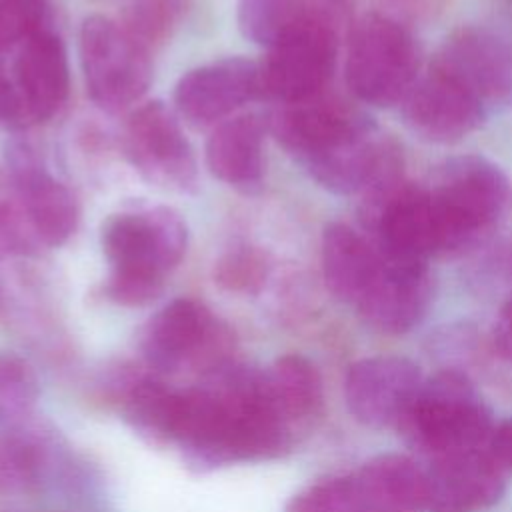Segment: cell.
I'll list each match as a JSON object with an SVG mask.
<instances>
[{
	"mask_svg": "<svg viewBox=\"0 0 512 512\" xmlns=\"http://www.w3.org/2000/svg\"><path fill=\"white\" fill-rule=\"evenodd\" d=\"M266 130V120L256 114L222 120L206 142L210 174L242 194H256L264 182Z\"/></svg>",
	"mask_w": 512,
	"mask_h": 512,
	"instance_id": "cell-18",
	"label": "cell"
},
{
	"mask_svg": "<svg viewBox=\"0 0 512 512\" xmlns=\"http://www.w3.org/2000/svg\"><path fill=\"white\" fill-rule=\"evenodd\" d=\"M492 336L498 354L512 364V296L500 306Z\"/></svg>",
	"mask_w": 512,
	"mask_h": 512,
	"instance_id": "cell-33",
	"label": "cell"
},
{
	"mask_svg": "<svg viewBox=\"0 0 512 512\" xmlns=\"http://www.w3.org/2000/svg\"><path fill=\"white\" fill-rule=\"evenodd\" d=\"M6 166L38 242L42 246L64 244L78 224V206L72 192L50 174L28 140L8 142Z\"/></svg>",
	"mask_w": 512,
	"mask_h": 512,
	"instance_id": "cell-13",
	"label": "cell"
},
{
	"mask_svg": "<svg viewBox=\"0 0 512 512\" xmlns=\"http://www.w3.org/2000/svg\"><path fill=\"white\" fill-rule=\"evenodd\" d=\"M344 74L356 100L376 108L402 104L418 78L412 34L386 14L362 16L348 38Z\"/></svg>",
	"mask_w": 512,
	"mask_h": 512,
	"instance_id": "cell-6",
	"label": "cell"
},
{
	"mask_svg": "<svg viewBox=\"0 0 512 512\" xmlns=\"http://www.w3.org/2000/svg\"><path fill=\"white\" fill-rule=\"evenodd\" d=\"M78 46L86 90L98 106L116 110L136 102L148 90L150 54L124 26L92 14L80 26Z\"/></svg>",
	"mask_w": 512,
	"mask_h": 512,
	"instance_id": "cell-8",
	"label": "cell"
},
{
	"mask_svg": "<svg viewBox=\"0 0 512 512\" xmlns=\"http://www.w3.org/2000/svg\"><path fill=\"white\" fill-rule=\"evenodd\" d=\"M320 260L330 294L356 306L380 268L382 252L368 236L352 226L330 222L322 232Z\"/></svg>",
	"mask_w": 512,
	"mask_h": 512,
	"instance_id": "cell-20",
	"label": "cell"
},
{
	"mask_svg": "<svg viewBox=\"0 0 512 512\" xmlns=\"http://www.w3.org/2000/svg\"><path fill=\"white\" fill-rule=\"evenodd\" d=\"M256 98H262L260 66L240 56L192 68L174 88L178 116L194 126L224 120Z\"/></svg>",
	"mask_w": 512,
	"mask_h": 512,
	"instance_id": "cell-14",
	"label": "cell"
},
{
	"mask_svg": "<svg viewBox=\"0 0 512 512\" xmlns=\"http://www.w3.org/2000/svg\"><path fill=\"white\" fill-rule=\"evenodd\" d=\"M316 4L318 0H238V26L248 40L270 46Z\"/></svg>",
	"mask_w": 512,
	"mask_h": 512,
	"instance_id": "cell-24",
	"label": "cell"
},
{
	"mask_svg": "<svg viewBox=\"0 0 512 512\" xmlns=\"http://www.w3.org/2000/svg\"><path fill=\"white\" fill-rule=\"evenodd\" d=\"M266 124L276 142L334 194H348L364 182L382 138L366 114L324 94L282 104Z\"/></svg>",
	"mask_w": 512,
	"mask_h": 512,
	"instance_id": "cell-2",
	"label": "cell"
},
{
	"mask_svg": "<svg viewBox=\"0 0 512 512\" xmlns=\"http://www.w3.org/2000/svg\"><path fill=\"white\" fill-rule=\"evenodd\" d=\"M52 470L50 448L32 432L0 434V494H24L40 488Z\"/></svg>",
	"mask_w": 512,
	"mask_h": 512,
	"instance_id": "cell-23",
	"label": "cell"
},
{
	"mask_svg": "<svg viewBox=\"0 0 512 512\" xmlns=\"http://www.w3.org/2000/svg\"><path fill=\"white\" fill-rule=\"evenodd\" d=\"M266 278V262L260 252L248 246L228 250L214 268V280L230 292H258Z\"/></svg>",
	"mask_w": 512,
	"mask_h": 512,
	"instance_id": "cell-29",
	"label": "cell"
},
{
	"mask_svg": "<svg viewBox=\"0 0 512 512\" xmlns=\"http://www.w3.org/2000/svg\"><path fill=\"white\" fill-rule=\"evenodd\" d=\"M424 376L410 358L378 354L354 362L344 378L348 412L364 426H398Z\"/></svg>",
	"mask_w": 512,
	"mask_h": 512,
	"instance_id": "cell-12",
	"label": "cell"
},
{
	"mask_svg": "<svg viewBox=\"0 0 512 512\" xmlns=\"http://www.w3.org/2000/svg\"><path fill=\"white\" fill-rule=\"evenodd\" d=\"M186 0H130L126 8V32L146 50L164 42L178 24Z\"/></svg>",
	"mask_w": 512,
	"mask_h": 512,
	"instance_id": "cell-26",
	"label": "cell"
},
{
	"mask_svg": "<svg viewBox=\"0 0 512 512\" xmlns=\"http://www.w3.org/2000/svg\"><path fill=\"white\" fill-rule=\"evenodd\" d=\"M186 244V222L170 206H144L108 216L100 230V246L110 264L108 298L122 306L156 300Z\"/></svg>",
	"mask_w": 512,
	"mask_h": 512,
	"instance_id": "cell-3",
	"label": "cell"
},
{
	"mask_svg": "<svg viewBox=\"0 0 512 512\" xmlns=\"http://www.w3.org/2000/svg\"><path fill=\"white\" fill-rule=\"evenodd\" d=\"M368 512H422L428 508V476L412 458L380 454L356 474Z\"/></svg>",
	"mask_w": 512,
	"mask_h": 512,
	"instance_id": "cell-21",
	"label": "cell"
},
{
	"mask_svg": "<svg viewBox=\"0 0 512 512\" xmlns=\"http://www.w3.org/2000/svg\"><path fill=\"white\" fill-rule=\"evenodd\" d=\"M398 428L410 444L438 458L482 448L494 422L472 380L446 368L422 380Z\"/></svg>",
	"mask_w": 512,
	"mask_h": 512,
	"instance_id": "cell-4",
	"label": "cell"
},
{
	"mask_svg": "<svg viewBox=\"0 0 512 512\" xmlns=\"http://www.w3.org/2000/svg\"><path fill=\"white\" fill-rule=\"evenodd\" d=\"M46 0H0V54L48 28Z\"/></svg>",
	"mask_w": 512,
	"mask_h": 512,
	"instance_id": "cell-30",
	"label": "cell"
},
{
	"mask_svg": "<svg viewBox=\"0 0 512 512\" xmlns=\"http://www.w3.org/2000/svg\"><path fill=\"white\" fill-rule=\"evenodd\" d=\"M428 476V512H482L506 488V476L484 446L434 458Z\"/></svg>",
	"mask_w": 512,
	"mask_h": 512,
	"instance_id": "cell-16",
	"label": "cell"
},
{
	"mask_svg": "<svg viewBox=\"0 0 512 512\" xmlns=\"http://www.w3.org/2000/svg\"><path fill=\"white\" fill-rule=\"evenodd\" d=\"M430 302L432 276L428 264L382 252L380 268L354 308L370 328L382 334H404L420 324Z\"/></svg>",
	"mask_w": 512,
	"mask_h": 512,
	"instance_id": "cell-15",
	"label": "cell"
},
{
	"mask_svg": "<svg viewBox=\"0 0 512 512\" xmlns=\"http://www.w3.org/2000/svg\"><path fill=\"white\" fill-rule=\"evenodd\" d=\"M428 188L446 226L452 252L488 234L510 204L506 174L492 160L478 154L444 162Z\"/></svg>",
	"mask_w": 512,
	"mask_h": 512,
	"instance_id": "cell-7",
	"label": "cell"
},
{
	"mask_svg": "<svg viewBox=\"0 0 512 512\" xmlns=\"http://www.w3.org/2000/svg\"><path fill=\"white\" fill-rule=\"evenodd\" d=\"M230 330L204 304L176 298L160 308L146 324L142 354L150 368L176 372L184 366L204 368V374L230 362Z\"/></svg>",
	"mask_w": 512,
	"mask_h": 512,
	"instance_id": "cell-9",
	"label": "cell"
},
{
	"mask_svg": "<svg viewBox=\"0 0 512 512\" xmlns=\"http://www.w3.org/2000/svg\"><path fill=\"white\" fill-rule=\"evenodd\" d=\"M176 444L208 466L266 460L290 446V426L270 396L266 372L230 360L184 390Z\"/></svg>",
	"mask_w": 512,
	"mask_h": 512,
	"instance_id": "cell-1",
	"label": "cell"
},
{
	"mask_svg": "<svg viewBox=\"0 0 512 512\" xmlns=\"http://www.w3.org/2000/svg\"><path fill=\"white\" fill-rule=\"evenodd\" d=\"M286 512H368L354 474L324 478L290 498Z\"/></svg>",
	"mask_w": 512,
	"mask_h": 512,
	"instance_id": "cell-27",
	"label": "cell"
},
{
	"mask_svg": "<svg viewBox=\"0 0 512 512\" xmlns=\"http://www.w3.org/2000/svg\"><path fill=\"white\" fill-rule=\"evenodd\" d=\"M508 6H510V10H512V0H508Z\"/></svg>",
	"mask_w": 512,
	"mask_h": 512,
	"instance_id": "cell-34",
	"label": "cell"
},
{
	"mask_svg": "<svg viewBox=\"0 0 512 512\" xmlns=\"http://www.w3.org/2000/svg\"><path fill=\"white\" fill-rule=\"evenodd\" d=\"M40 246L8 172L0 170V258L30 254Z\"/></svg>",
	"mask_w": 512,
	"mask_h": 512,
	"instance_id": "cell-28",
	"label": "cell"
},
{
	"mask_svg": "<svg viewBox=\"0 0 512 512\" xmlns=\"http://www.w3.org/2000/svg\"><path fill=\"white\" fill-rule=\"evenodd\" d=\"M486 106L462 78L432 60L402 100V116L422 140L454 144L482 124Z\"/></svg>",
	"mask_w": 512,
	"mask_h": 512,
	"instance_id": "cell-11",
	"label": "cell"
},
{
	"mask_svg": "<svg viewBox=\"0 0 512 512\" xmlns=\"http://www.w3.org/2000/svg\"><path fill=\"white\" fill-rule=\"evenodd\" d=\"M338 0L318 4L270 46L260 66L262 96L296 104L320 96L338 60Z\"/></svg>",
	"mask_w": 512,
	"mask_h": 512,
	"instance_id": "cell-5",
	"label": "cell"
},
{
	"mask_svg": "<svg viewBox=\"0 0 512 512\" xmlns=\"http://www.w3.org/2000/svg\"><path fill=\"white\" fill-rule=\"evenodd\" d=\"M484 450L504 476L512 474V416L494 424Z\"/></svg>",
	"mask_w": 512,
	"mask_h": 512,
	"instance_id": "cell-32",
	"label": "cell"
},
{
	"mask_svg": "<svg viewBox=\"0 0 512 512\" xmlns=\"http://www.w3.org/2000/svg\"><path fill=\"white\" fill-rule=\"evenodd\" d=\"M38 400V380L32 366L12 352H0V424L24 422Z\"/></svg>",
	"mask_w": 512,
	"mask_h": 512,
	"instance_id": "cell-25",
	"label": "cell"
},
{
	"mask_svg": "<svg viewBox=\"0 0 512 512\" xmlns=\"http://www.w3.org/2000/svg\"><path fill=\"white\" fill-rule=\"evenodd\" d=\"M32 124L22 96L16 88L12 72L0 64V126L6 128H26Z\"/></svg>",
	"mask_w": 512,
	"mask_h": 512,
	"instance_id": "cell-31",
	"label": "cell"
},
{
	"mask_svg": "<svg viewBox=\"0 0 512 512\" xmlns=\"http://www.w3.org/2000/svg\"><path fill=\"white\" fill-rule=\"evenodd\" d=\"M434 62L462 78L486 104L500 100L512 88V54L500 38L486 30H456Z\"/></svg>",
	"mask_w": 512,
	"mask_h": 512,
	"instance_id": "cell-19",
	"label": "cell"
},
{
	"mask_svg": "<svg viewBox=\"0 0 512 512\" xmlns=\"http://www.w3.org/2000/svg\"><path fill=\"white\" fill-rule=\"evenodd\" d=\"M12 76L32 122L52 118L64 104L70 86L68 54L62 38L42 28L16 52Z\"/></svg>",
	"mask_w": 512,
	"mask_h": 512,
	"instance_id": "cell-17",
	"label": "cell"
},
{
	"mask_svg": "<svg viewBox=\"0 0 512 512\" xmlns=\"http://www.w3.org/2000/svg\"><path fill=\"white\" fill-rule=\"evenodd\" d=\"M124 154L150 184L190 194L198 188V164L176 114L160 100L136 108L124 126Z\"/></svg>",
	"mask_w": 512,
	"mask_h": 512,
	"instance_id": "cell-10",
	"label": "cell"
},
{
	"mask_svg": "<svg viewBox=\"0 0 512 512\" xmlns=\"http://www.w3.org/2000/svg\"><path fill=\"white\" fill-rule=\"evenodd\" d=\"M270 396L280 416L292 424L318 416L324 404V384L318 368L300 354H284L266 372Z\"/></svg>",
	"mask_w": 512,
	"mask_h": 512,
	"instance_id": "cell-22",
	"label": "cell"
}]
</instances>
